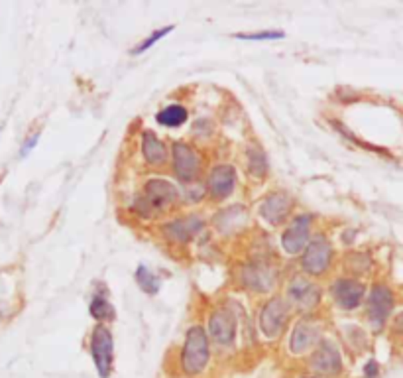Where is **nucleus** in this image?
<instances>
[{
  "mask_svg": "<svg viewBox=\"0 0 403 378\" xmlns=\"http://www.w3.org/2000/svg\"><path fill=\"white\" fill-rule=\"evenodd\" d=\"M208 333L222 347L233 345L236 335V319L235 315L226 310H219L210 315L208 319Z\"/></svg>",
  "mask_w": 403,
  "mask_h": 378,
  "instance_id": "13",
  "label": "nucleus"
},
{
  "mask_svg": "<svg viewBox=\"0 0 403 378\" xmlns=\"http://www.w3.org/2000/svg\"><path fill=\"white\" fill-rule=\"evenodd\" d=\"M91 357L101 378L110 377L112 359H115V341L106 325H97L92 329Z\"/></svg>",
  "mask_w": 403,
  "mask_h": 378,
  "instance_id": "2",
  "label": "nucleus"
},
{
  "mask_svg": "<svg viewBox=\"0 0 403 378\" xmlns=\"http://www.w3.org/2000/svg\"><path fill=\"white\" fill-rule=\"evenodd\" d=\"M364 284L358 280L340 278L333 284V298L337 301L338 308H342V310H356L364 300Z\"/></svg>",
  "mask_w": 403,
  "mask_h": 378,
  "instance_id": "11",
  "label": "nucleus"
},
{
  "mask_svg": "<svg viewBox=\"0 0 403 378\" xmlns=\"http://www.w3.org/2000/svg\"><path fill=\"white\" fill-rule=\"evenodd\" d=\"M177 189L168 180H150L144 185V203L150 211H164L175 205Z\"/></svg>",
  "mask_w": 403,
  "mask_h": 378,
  "instance_id": "6",
  "label": "nucleus"
},
{
  "mask_svg": "<svg viewBox=\"0 0 403 378\" xmlns=\"http://www.w3.org/2000/svg\"><path fill=\"white\" fill-rule=\"evenodd\" d=\"M391 310H393V294L388 286L384 284H377L372 287L370 292V298H368V319L370 323L382 329L384 323L388 321Z\"/></svg>",
  "mask_w": 403,
  "mask_h": 378,
  "instance_id": "7",
  "label": "nucleus"
},
{
  "mask_svg": "<svg viewBox=\"0 0 403 378\" xmlns=\"http://www.w3.org/2000/svg\"><path fill=\"white\" fill-rule=\"evenodd\" d=\"M156 118L161 126L177 129V126H181L183 122L187 120V108L181 106V104H169L164 111L157 113Z\"/></svg>",
  "mask_w": 403,
  "mask_h": 378,
  "instance_id": "19",
  "label": "nucleus"
},
{
  "mask_svg": "<svg viewBox=\"0 0 403 378\" xmlns=\"http://www.w3.org/2000/svg\"><path fill=\"white\" fill-rule=\"evenodd\" d=\"M311 217L309 215H299L295 217L291 225L282 235V247L287 254H299L309 245L311 238Z\"/></svg>",
  "mask_w": 403,
  "mask_h": 378,
  "instance_id": "8",
  "label": "nucleus"
},
{
  "mask_svg": "<svg viewBox=\"0 0 403 378\" xmlns=\"http://www.w3.org/2000/svg\"><path fill=\"white\" fill-rule=\"evenodd\" d=\"M309 366L323 377H337L342 370V359H340V352H338L337 347L331 341H325L311 355Z\"/></svg>",
  "mask_w": 403,
  "mask_h": 378,
  "instance_id": "10",
  "label": "nucleus"
},
{
  "mask_svg": "<svg viewBox=\"0 0 403 378\" xmlns=\"http://www.w3.org/2000/svg\"><path fill=\"white\" fill-rule=\"evenodd\" d=\"M244 284L256 292H268L270 287L273 286V280H275V274L270 266L266 264H250L244 268Z\"/></svg>",
  "mask_w": 403,
  "mask_h": 378,
  "instance_id": "17",
  "label": "nucleus"
},
{
  "mask_svg": "<svg viewBox=\"0 0 403 378\" xmlns=\"http://www.w3.org/2000/svg\"><path fill=\"white\" fill-rule=\"evenodd\" d=\"M136 282H138V286L142 287L148 296H156L157 292H159V278L154 276V272H150L146 266H138Z\"/></svg>",
  "mask_w": 403,
  "mask_h": 378,
  "instance_id": "21",
  "label": "nucleus"
},
{
  "mask_svg": "<svg viewBox=\"0 0 403 378\" xmlns=\"http://www.w3.org/2000/svg\"><path fill=\"white\" fill-rule=\"evenodd\" d=\"M303 378H317V377H303Z\"/></svg>",
  "mask_w": 403,
  "mask_h": 378,
  "instance_id": "27",
  "label": "nucleus"
},
{
  "mask_svg": "<svg viewBox=\"0 0 403 378\" xmlns=\"http://www.w3.org/2000/svg\"><path fill=\"white\" fill-rule=\"evenodd\" d=\"M208 357H210V349H208L207 331L201 325H193L187 331V337H185L181 349L179 363H181L183 372L189 377L201 375L207 368Z\"/></svg>",
  "mask_w": 403,
  "mask_h": 378,
  "instance_id": "1",
  "label": "nucleus"
},
{
  "mask_svg": "<svg viewBox=\"0 0 403 378\" xmlns=\"http://www.w3.org/2000/svg\"><path fill=\"white\" fill-rule=\"evenodd\" d=\"M333 261V247L323 235H317L309 245L305 247V252L301 256V268L305 274L321 276L325 274Z\"/></svg>",
  "mask_w": 403,
  "mask_h": 378,
  "instance_id": "3",
  "label": "nucleus"
},
{
  "mask_svg": "<svg viewBox=\"0 0 403 378\" xmlns=\"http://www.w3.org/2000/svg\"><path fill=\"white\" fill-rule=\"evenodd\" d=\"M173 171L181 182L189 183L197 180L199 168H201V158L195 152L193 146L185 142H173Z\"/></svg>",
  "mask_w": 403,
  "mask_h": 378,
  "instance_id": "5",
  "label": "nucleus"
},
{
  "mask_svg": "<svg viewBox=\"0 0 403 378\" xmlns=\"http://www.w3.org/2000/svg\"><path fill=\"white\" fill-rule=\"evenodd\" d=\"M289 319V305L284 298H272L262 308L260 312V329L262 333L270 339H275L282 335Z\"/></svg>",
  "mask_w": 403,
  "mask_h": 378,
  "instance_id": "4",
  "label": "nucleus"
},
{
  "mask_svg": "<svg viewBox=\"0 0 403 378\" xmlns=\"http://www.w3.org/2000/svg\"><path fill=\"white\" fill-rule=\"evenodd\" d=\"M248 168L258 178L266 176V156L262 154L260 150H256V148L248 150Z\"/></svg>",
  "mask_w": 403,
  "mask_h": 378,
  "instance_id": "22",
  "label": "nucleus"
},
{
  "mask_svg": "<svg viewBox=\"0 0 403 378\" xmlns=\"http://www.w3.org/2000/svg\"><path fill=\"white\" fill-rule=\"evenodd\" d=\"M142 154L146 162L152 166H161L168 160L166 146L159 142V138L152 131H146L142 134Z\"/></svg>",
  "mask_w": 403,
  "mask_h": 378,
  "instance_id": "18",
  "label": "nucleus"
},
{
  "mask_svg": "<svg viewBox=\"0 0 403 378\" xmlns=\"http://www.w3.org/2000/svg\"><path fill=\"white\" fill-rule=\"evenodd\" d=\"M291 197L284 193V191H275V193H270L262 201L260 205V215L272 225H277V223L286 221V217L291 211Z\"/></svg>",
  "mask_w": 403,
  "mask_h": 378,
  "instance_id": "14",
  "label": "nucleus"
},
{
  "mask_svg": "<svg viewBox=\"0 0 403 378\" xmlns=\"http://www.w3.org/2000/svg\"><path fill=\"white\" fill-rule=\"evenodd\" d=\"M173 28L175 26H166V28H161V30H157V32H154V34H150V36L144 39L140 46H136V48L132 50V53H142V52H146V50H150V48H152L154 44H157V41L164 38V36H168L169 32H173Z\"/></svg>",
  "mask_w": 403,
  "mask_h": 378,
  "instance_id": "23",
  "label": "nucleus"
},
{
  "mask_svg": "<svg viewBox=\"0 0 403 378\" xmlns=\"http://www.w3.org/2000/svg\"><path fill=\"white\" fill-rule=\"evenodd\" d=\"M236 183V171L233 166L228 164H221V166H215L213 171L208 173L207 187L208 193L213 199H224L235 191Z\"/></svg>",
  "mask_w": 403,
  "mask_h": 378,
  "instance_id": "12",
  "label": "nucleus"
},
{
  "mask_svg": "<svg viewBox=\"0 0 403 378\" xmlns=\"http://www.w3.org/2000/svg\"><path fill=\"white\" fill-rule=\"evenodd\" d=\"M89 312H91L92 317L99 319V321H103V319H112V317H115V310L110 308V303H108V300H106V296H104L103 292H97V294L92 296Z\"/></svg>",
  "mask_w": 403,
  "mask_h": 378,
  "instance_id": "20",
  "label": "nucleus"
},
{
  "mask_svg": "<svg viewBox=\"0 0 403 378\" xmlns=\"http://www.w3.org/2000/svg\"><path fill=\"white\" fill-rule=\"evenodd\" d=\"M287 298L291 301V305L297 308L299 312H309L321 300V287L311 280L295 278L287 287Z\"/></svg>",
  "mask_w": 403,
  "mask_h": 378,
  "instance_id": "9",
  "label": "nucleus"
},
{
  "mask_svg": "<svg viewBox=\"0 0 403 378\" xmlns=\"http://www.w3.org/2000/svg\"><path fill=\"white\" fill-rule=\"evenodd\" d=\"M38 138H39V134H34L30 140H26V144H24V148H22V154H26V152H30L34 146H36V142H38Z\"/></svg>",
  "mask_w": 403,
  "mask_h": 378,
  "instance_id": "26",
  "label": "nucleus"
},
{
  "mask_svg": "<svg viewBox=\"0 0 403 378\" xmlns=\"http://www.w3.org/2000/svg\"><path fill=\"white\" fill-rule=\"evenodd\" d=\"M366 377L368 378H374L377 375V365H376V361H370L368 365H366Z\"/></svg>",
  "mask_w": 403,
  "mask_h": 378,
  "instance_id": "25",
  "label": "nucleus"
},
{
  "mask_svg": "<svg viewBox=\"0 0 403 378\" xmlns=\"http://www.w3.org/2000/svg\"><path fill=\"white\" fill-rule=\"evenodd\" d=\"M321 339V331L319 327L311 323V321H299L293 333H291V341H289V351L301 355V352L309 351L311 347H315Z\"/></svg>",
  "mask_w": 403,
  "mask_h": 378,
  "instance_id": "15",
  "label": "nucleus"
},
{
  "mask_svg": "<svg viewBox=\"0 0 403 378\" xmlns=\"http://www.w3.org/2000/svg\"><path fill=\"white\" fill-rule=\"evenodd\" d=\"M286 36L282 30H268L258 34H236V39H246V41H266V39H282Z\"/></svg>",
  "mask_w": 403,
  "mask_h": 378,
  "instance_id": "24",
  "label": "nucleus"
},
{
  "mask_svg": "<svg viewBox=\"0 0 403 378\" xmlns=\"http://www.w3.org/2000/svg\"><path fill=\"white\" fill-rule=\"evenodd\" d=\"M203 229V221L197 217H187V219H177V221L164 225V235L177 240V243H187Z\"/></svg>",
  "mask_w": 403,
  "mask_h": 378,
  "instance_id": "16",
  "label": "nucleus"
}]
</instances>
